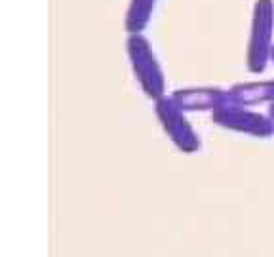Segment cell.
<instances>
[{
	"label": "cell",
	"mask_w": 274,
	"mask_h": 257,
	"mask_svg": "<svg viewBox=\"0 0 274 257\" xmlns=\"http://www.w3.org/2000/svg\"><path fill=\"white\" fill-rule=\"evenodd\" d=\"M154 111L162 124L164 132L168 134L173 145L183 153H196L200 149V137L190 126V122L185 116V111H181L177 103L171 97H160L154 101Z\"/></svg>",
	"instance_id": "cell-1"
},
{
	"label": "cell",
	"mask_w": 274,
	"mask_h": 257,
	"mask_svg": "<svg viewBox=\"0 0 274 257\" xmlns=\"http://www.w3.org/2000/svg\"><path fill=\"white\" fill-rule=\"evenodd\" d=\"M212 120L217 126L238 134L253 137H270L274 136V122L268 114H259L240 107V105H225L221 109L212 112Z\"/></svg>",
	"instance_id": "cell-2"
},
{
	"label": "cell",
	"mask_w": 274,
	"mask_h": 257,
	"mask_svg": "<svg viewBox=\"0 0 274 257\" xmlns=\"http://www.w3.org/2000/svg\"><path fill=\"white\" fill-rule=\"evenodd\" d=\"M129 57H131V65H133V73L139 84L143 88L151 99H160L164 97V77L162 71L158 67V63L154 59L153 51L147 46L143 38H131L129 40Z\"/></svg>",
	"instance_id": "cell-3"
},
{
	"label": "cell",
	"mask_w": 274,
	"mask_h": 257,
	"mask_svg": "<svg viewBox=\"0 0 274 257\" xmlns=\"http://www.w3.org/2000/svg\"><path fill=\"white\" fill-rule=\"evenodd\" d=\"M171 99L177 103L181 111H217L225 105H231L229 92H223L217 88H190V90H177L171 95Z\"/></svg>",
	"instance_id": "cell-4"
},
{
	"label": "cell",
	"mask_w": 274,
	"mask_h": 257,
	"mask_svg": "<svg viewBox=\"0 0 274 257\" xmlns=\"http://www.w3.org/2000/svg\"><path fill=\"white\" fill-rule=\"evenodd\" d=\"M268 29H270V2L263 0L257 6L255 33H253V40H251L248 53V69L251 73H263L268 55L272 53V50H268V46H266Z\"/></svg>",
	"instance_id": "cell-5"
},
{
	"label": "cell",
	"mask_w": 274,
	"mask_h": 257,
	"mask_svg": "<svg viewBox=\"0 0 274 257\" xmlns=\"http://www.w3.org/2000/svg\"><path fill=\"white\" fill-rule=\"evenodd\" d=\"M229 95H231V105H240V107H251L257 103H274V80L236 84L229 90Z\"/></svg>",
	"instance_id": "cell-6"
},
{
	"label": "cell",
	"mask_w": 274,
	"mask_h": 257,
	"mask_svg": "<svg viewBox=\"0 0 274 257\" xmlns=\"http://www.w3.org/2000/svg\"><path fill=\"white\" fill-rule=\"evenodd\" d=\"M153 4L154 0H133L128 17V27L131 29V33L139 31L147 23V17H149V12L153 8Z\"/></svg>",
	"instance_id": "cell-7"
},
{
	"label": "cell",
	"mask_w": 274,
	"mask_h": 257,
	"mask_svg": "<svg viewBox=\"0 0 274 257\" xmlns=\"http://www.w3.org/2000/svg\"><path fill=\"white\" fill-rule=\"evenodd\" d=\"M268 116H270V120L274 122V103H270V107H268Z\"/></svg>",
	"instance_id": "cell-8"
},
{
	"label": "cell",
	"mask_w": 274,
	"mask_h": 257,
	"mask_svg": "<svg viewBox=\"0 0 274 257\" xmlns=\"http://www.w3.org/2000/svg\"><path fill=\"white\" fill-rule=\"evenodd\" d=\"M270 55H272V59H274V48H272V53H270Z\"/></svg>",
	"instance_id": "cell-9"
}]
</instances>
